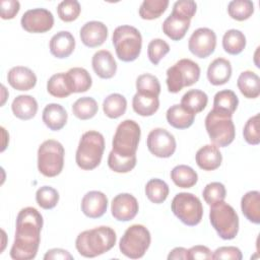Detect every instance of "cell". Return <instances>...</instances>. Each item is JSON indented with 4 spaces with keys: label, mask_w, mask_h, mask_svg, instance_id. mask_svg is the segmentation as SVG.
Here are the masks:
<instances>
[{
    "label": "cell",
    "mask_w": 260,
    "mask_h": 260,
    "mask_svg": "<svg viewBox=\"0 0 260 260\" xmlns=\"http://www.w3.org/2000/svg\"><path fill=\"white\" fill-rule=\"evenodd\" d=\"M134 112L142 117L152 116L159 108L158 96L136 92L132 100Z\"/></svg>",
    "instance_id": "4dcf8cb0"
},
{
    "label": "cell",
    "mask_w": 260,
    "mask_h": 260,
    "mask_svg": "<svg viewBox=\"0 0 260 260\" xmlns=\"http://www.w3.org/2000/svg\"><path fill=\"white\" fill-rule=\"evenodd\" d=\"M209 220L217 235L223 240H233L239 232V216L236 210L224 201L211 205Z\"/></svg>",
    "instance_id": "8992f818"
},
{
    "label": "cell",
    "mask_w": 260,
    "mask_h": 260,
    "mask_svg": "<svg viewBox=\"0 0 260 260\" xmlns=\"http://www.w3.org/2000/svg\"><path fill=\"white\" fill-rule=\"evenodd\" d=\"M36 201L43 209H52L59 202V193L51 186H43L36 192Z\"/></svg>",
    "instance_id": "b9f144b4"
},
{
    "label": "cell",
    "mask_w": 260,
    "mask_h": 260,
    "mask_svg": "<svg viewBox=\"0 0 260 260\" xmlns=\"http://www.w3.org/2000/svg\"><path fill=\"white\" fill-rule=\"evenodd\" d=\"M139 205L137 199L129 193L116 195L111 203V212L115 219L119 221H129L138 213Z\"/></svg>",
    "instance_id": "9a60e30c"
},
{
    "label": "cell",
    "mask_w": 260,
    "mask_h": 260,
    "mask_svg": "<svg viewBox=\"0 0 260 260\" xmlns=\"http://www.w3.org/2000/svg\"><path fill=\"white\" fill-rule=\"evenodd\" d=\"M51 54L58 58L64 59L69 57L75 48V40L71 32L67 30H61L55 34L49 44Z\"/></svg>",
    "instance_id": "ffe728a7"
},
{
    "label": "cell",
    "mask_w": 260,
    "mask_h": 260,
    "mask_svg": "<svg viewBox=\"0 0 260 260\" xmlns=\"http://www.w3.org/2000/svg\"><path fill=\"white\" fill-rule=\"evenodd\" d=\"M91 65L94 73L103 79H110L117 72V63L112 53L108 50L95 52L91 59Z\"/></svg>",
    "instance_id": "d6986e66"
},
{
    "label": "cell",
    "mask_w": 260,
    "mask_h": 260,
    "mask_svg": "<svg viewBox=\"0 0 260 260\" xmlns=\"http://www.w3.org/2000/svg\"><path fill=\"white\" fill-rule=\"evenodd\" d=\"M239 99L237 94L231 89H223L217 91L213 99V111L233 117L237 110Z\"/></svg>",
    "instance_id": "f1b7e54d"
},
{
    "label": "cell",
    "mask_w": 260,
    "mask_h": 260,
    "mask_svg": "<svg viewBox=\"0 0 260 260\" xmlns=\"http://www.w3.org/2000/svg\"><path fill=\"white\" fill-rule=\"evenodd\" d=\"M168 184L160 179H151L145 185V195L149 201L160 204L166 201L169 195Z\"/></svg>",
    "instance_id": "8d00e7d4"
},
{
    "label": "cell",
    "mask_w": 260,
    "mask_h": 260,
    "mask_svg": "<svg viewBox=\"0 0 260 260\" xmlns=\"http://www.w3.org/2000/svg\"><path fill=\"white\" fill-rule=\"evenodd\" d=\"M238 88L247 99H256L260 94V78L250 70L243 71L237 80Z\"/></svg>",
    "instance_id": "f546056e"
},
{
    "label": "cell",
    "mask_w": 260,
    "mask_h": 260,
    "mask_svg": "<svg viewBox=\"0 0 260 260\" xmlns=\"http://www.w3.org/2000/svg\"><path fill=\"white\" fill-rule=\"evenodd\" d=\"M146 145L151 154L156 157L167 158L176 150V139L172 133L164 128L152 129L147 136Z\"/></svg>",
    "instance_id": "7c38bea8"
},
{
    "label": "cell",
    "mask_w": 260,
    "mask_h": 260,
    "mask_svg": "<svg viewBox=\"0 0 260 260\" xmlns=\"http://www.w3.org/2000/svg\"><path fill=\"white\" fill-rule=\"evenodd\" d=\"M44 259L45 260H56V259L72 260L73 256L67 250H64L61 248H54L47 251V253L44 256Z\"/></svg>",
    "instance_id": "f5cc1de1"
},
{
    "label": "cell",
    "mask_w": 260,
    "mask_h": 260,
    "mask_svg": "<svg viewBox=\"0 0 260 260\" xmlns=\"http://www.w3.org/2000/svg\"><path fill=\"white\" fill-rule=\"evenodd\" d=\"M166 118L172 127L176 129H187L193 124L195 114L185 109L181 104H176L168 109Z\"/></svg>",
    "instance_id": "4316f807"
},
{
    "label": "cell",
    "mask_w": 260,
    "mask_h": 260,
    "mask_svg": "<svg viewBox=\"0 0 260 260\" xmlns=\"http://www.w3.org/2000/svg\"><path fill=\"white\" fill-rule=\"evenodd\" d=\"M81 7L76 0H65L58 4L57 13L61 20L65 22H71L79 16Z\"/></svg>",
    "instance_id": "f6af8a7d"
},
{
    "label": "cell",
    "mask_w": 260,
    "mask_h": 260,
    "mask_svg": "<svg viewBox=\"0 0 260 260\" xmlns=\"http://www.w3.org/2000/svg\"><path fill=\"white\" fill-rule=\"evenodd\" d=\"M212 259V252L206 246L196 245L188 250V260Z\"/></svg>",
    "instance_id": "816d5d0a"
},
{
    "label": "cell",
    "mask_w": 260,
    "mask_h": 260,
    "mask_svg": "<svg viewBox=\"0 0 260 260\" xmlns=\"http://www.w3.org/2000/svg\"><path fill=\"white\" fill-rule=\"evenodd\" d=\"M65 150L63 145L54 139L44 141L38 149V170L48 178L58 176L64 167Z\"/></svg>",
    "instance_id": "52a82bcc"
},
{
    "label": "cell",
    "mask_w": 260,
    "mask_h": 260,
    "mask_svg": "<svg viewBox=\"0 0 260 260\" xmlns=\"http://www.w3.org/2000/svg\"><path fill=\"white\" fill-rule=\"evenodd\" d=\"M99 111L98 103L90 96L79 98L72 105V113L79 120H88L95 116Z\"/></svg>",
    "instance_id": "d590c367"
},
{
    "label": "cell",
    "mask_w": 260,
    "mask_h": 260,
    "mask_svg": "<svg viewBox=\"0 0 260 260\" xmlns=\"http://www.w3.org/2000/svg\"><path fill=\"white\" fill-rule=\"evenodd\" d=\"M66 82L71 93L87 91L92 84V79L88 71L82 67L70 68L66 73Z\"/></svg>",
    "instance_id": "7402d4cb"
},
{
    "label": "cell",
    "mask_w": 260,
    "mask_h": 260,
    "mask_svg": "<svg viewBox=\"0 0 260 260\" xmlns=\"http://www.w3.org/2000/svg\"><path fill=\"white\" fill-rule=\"evenodd\" d=\"M195 160L201 170L214 171L221 165L222 155L216 145L206 144L197 150Z\"/></svg>",
    "instance_id": "44dd1931"
},
{
    "label": "cell",
    "mask_w": 260,
    "mask_h": 260,
    "mask_svg": "<svg viewBox=\"0 0 260 260\" xmlns=\"http://www.w3.org/2000/svg\"><path fill=\"white\" fill-rule=\"evenodd\" d=\"M150 233L144 225L132 224L122 236L119 243V249L126 257L139 259L144 256L150 246Z\"/></svg>",
    "instance_id": "30bf717a"
},
{
    "label": "cell",
    "mask_w": 260,
    "mask_h": 260,
    "mask_svg": "<svg viewBox=\"0 0 260 260\" xmlns=\"http://www.w3.org/2000/svg\"><path fill=\"white\" fill-rule=\"evenodd\" d=\"M207 103V94L200 89H190L181 99V105L195 115L202 112L206 108Z\"/></svg>",
    "instance_id": "d6a6232c"
},
{
    "label": "cell",
    "mask_w": 260,
    "mask_h": 260,
    "mask_svg": "<svg viewBox=\"0 0 260 260\" xmlns=\"http://www.w3.org/2000/svg\"><path fill=\"white\" fill-rule=\"evenodd\" d=\"M112 42L117 57L123 62L136 60L141 52L142 37L132 25H120L114 29Z\"/></svg>",
    "instance_id": "277c9868"
},
{
    "label": "cell",
    "mask_w": 260,
    "mask_h": 260,
    "mask_svg": "<svg viewBox=\"0 0 260 260\" xmlns=\"http://www.w3.org/2000/svg\"><path fill=\"white\" fill-rule=\"evenodd\" d=\"M140 126L134 120H124L121 122L114 134L112 141V151L121 157H131L136 155L140 140Z\"/></svg>",
    "instance_id": "5b68a950"
},
{
    "label": "cell",
    "mask_w": 260,
    "mask_h": 260,
    "mask_svg": "<svg viewBox=\"0 0 260 260\" xmlns=\"http://www.w3.org/2000/svg\"><path fill=\"white\" fill-rule=\"evenodd\" d=\"M242 258H243V255H242L241 250L237 247H234V246L219 247L212 254V259L241 260Z\"/></svg>",
    "instance_id": "681fc988"
},
{
    "label": "cell",
    "mask_w": 260,
    "mask_h": 260,
    "mask_svg": "<svg viewBox=\"0 0 260 260\" xmlns=\"http://www.w3.org/2000/svg\"><path fill=\"white\" fill-rule=\"evenodd\" d=\"M216 46V35L208 27H199L194 30L189 39V51L198 58L210 56Z\"/></svg>",
    "instance_id": "5bb4252c"
},
{
    "label": "cell",
    "mask_w": 260,
    "mask_h": 260,
    "mask_svg": "<svg viewBox=\"0 0 260 260\" xmlns=\"http://www.w3.org/2000/svg\"><path fill=\"white\" fill-rule=\"evenodd\" d=\"M229 15L238 21H243L254 13V4L250 0H234L228 5Z\"/></svg>",
    "instance_id": "f35d334b"
},
{
    "label": "cell",
    "mask_w": 260,
    "mask_h": 260,
    "mask_svg": "<svg viewBox=\"0 0 260 260\" xmlns=\"http://www.w3.org/2000/svg\"><path fill=\"white\" fill-rule=\"evenodd\" d=\"M241 209L244 216L255 224L260 223V193L249 191L241 199Z\"/></svg>",
    "instance_id": "83f0119b"
},
{
    "label": "cell",
    "mask_w": 260,
    "mask_h": 260,
    "mask_svg": "<svg viewBox=\"0 0 260 260\" xmlns=\"http://www.w3.org/2000/svg\"><path fill=\"white\" fill-rule=\"evenodd\" d=\"M169 52V44L161 39H153L147 46V56L153 65H157Z\"/></svg>",
    "instance_id": "bcb514c9"
},
{
    "label": "cell",
    "mask_w": 260,
    "mask_h": 260,
    "mask_svg": "<svg viewBox=\"0 0 260 260\" xmlns=\"http://www.w3.org/2000/svg\"><path fill=\"white\" fill-rule=\"evenodd\" d=\"M67 118L66 110L59 104H48L43 110V122L52 131L61 130L66 125Z\"/></svg>",
    "instance_id": "603a6c76"
},
{
    "label": "cell",
    "mask_w": 260,
    "mask_h": 260,
    "mask_svg": "<svg viewBox=\"0 0 260 260\" xmlns=\"http://www.w3.org/2000/svg\"><path fill=\"white\" fill-rule=\"evenodd\" d=\"M173 213L186 225H197L203 216V206L200 199L192 193H178L172 200Z\"/></svg>",
    "instance_id": "8fae6325"
},
{
    "label": "cell",
    "mask_w": 260,
    "mask_h": 260,
    "mask_svg": "<svg viewBox=\"0 0 260 260\" xmlns=\"http://www.w3.org/2000/svg\"><path fill=\"white\" fill-rule=\"evenodd\" d=\"M190 19L171 13L162 22V31L173 41L182 40L190 27Z\"/></svg>",
    "instance_id": "cb8c5ba5"
},
{
    "label": "cell",
    "mask_w": 260,
    "mask_h": 260,
    "mask_svg": "<svg viewBox=\"0 0 260 260\" xmlns=\"http://www.w3.org/2000/svg\"><path fill=\"white\" fill-rule=\"evenodd\" d=\"M82 44L88 48L102 46L108 38V27L102 21H88L82 25L79 31Z\"/></svg>",
    "instance_id": "2e32d148"
},
{
    "label": "cell",
    "mask_w": 260,
    "mask_h": 260,
    "mask_svg": "<svg viewBox=\"0 0 260 260\" xmlns=\"http://www.w3.org/2000/svg\"><path fill=\"white\" fill-rule=\"evenodd\" d=\"M44 219L35 207L22 208L16 217V230L10 257L14 260H31L37 256Z\"/></svg>",
    "instance_id": "6da1fadb"
},
{
    "label": "cell",
    "mask_w": 260,
    "mask_h": 260,
    "mask_svg": "<svg viewBox=\"0 0 260 260\" xmlns=\"http://www.w3.org/2000/svg\"><path fill=\"white\" fill-rule=\"evenodd\" d=\"M108 207V198L101 191H89L81 200V211L89 218L103 216Z\"/></svg>",
    "instance_id": "e0dca14e"
},
{
    "label": "cell",
    "mask_w": 260,
    "mask_h": 260,
    "mask_svg": "<svg viewBox=\"0 0 260 260\" xmlns=\"http://www.w3.org/2000/svg\"><path fill=\"white\" fill-rule=\"evenodd\" d=\"M47 90L52 96L58 99L69 96L71 94V91L68 88L65 73L60 72L52 75L47 82Z\"/></svg>",
    "instance_id": "ab89813d"
},
{
    "label": "cell",
    "mask_w": 260,
    "mask_h": 260,
    "mask_svg": "<svg viewBox=\"0 0 260 260\" xmlns=\"http://www.w3.org/2000/svg\"><path fill=\"white\" fill-rule=\"evenodd\" d=\"M200 77L199 65L191 59L184 58L167 70V86L172 93L179 92L183 87L195 84Z\"/></svg>",
    "instance_id": "ba28073f"
},
{
    "label": "cell",
    "mask_w": 260,
    "mask_h": 260,
    "mask_svg": "<svg viewBox=\"0 0 260 260\" xmlns=\"http://www.w3.org/2000/svg\"><path fill=\"white\" fill-rule=\"evenodd\" d=\"M7 81L16 90H29L37 84V76L34 71L24 66L12 67L7 73Z\"/></svg>",
    "instance_id": "ac0fdd59"
},
{
    "label": "cell",
    "mask_w": 260,
    "mask_h": 260,
    "mask_svg": "<svg viewBox=\"0 0 260 260\" xmlns=\"http://www.w3.org/2000/svg\"><path fill=\"white\" fill-rule=\"evenodd\" d=\"M21 27L27 32L43 34L54 25V16L46 8H34L25 11L20 19Z\"/></svg>",
    "instance_id": "4fadbf2b"
},
{
    "label": "cell",
    "mask_w": 260,
    "mask_h": 260,
    "mask_svg": "<svg viewBox=\"0 0 260 260\" xmlns=\"http://www.w3.org/2000/svg\"><path fill=\"white\" fill-rule=\"evenodd\" d=\"M105 150V138L102 133L89 130L82 134L75 154L77 166L85 171L95 169L102 161Z\"/></svg>",
    "instance_id": "3957f363"
},
{
    "label": "cell",
    "mask_w": 260,
    "mask_h": 260,
    "mask_svg": "<svg viewBox=\"0 0 260 260\" xmlns=\"http://www.w3.org/2000/svg\"><path fill=\"white\" fill-rule=\"evenodd\" d=\"M232 76L231 62L224 58L214 59L207 68V78L212 85H222Z\"/></svg>",
    "instance_id": "d4e9b609"
},
{
    "label": "cell",
    "mask_w": 260,
    "mask_h": 260,
    "mask_svg": "<svg viewBox=\"0 0 260 260\" xmlns=\"http://www.w3.org/2000/svg\"><path fill=\"white\" fill-rule=\"evenodd\" d=\"M20 9V3L17 0H2L0 2L1 18L12 19Z\"/></svg>",
    "instance_id": "f907efd6"
},
{
    "label": "cell",
    "mask_w": 260,
    "mask_h": 260,
    "mask_svg": "<svg viewBox=\"0 0 260 260\" xmlns=\"http://www.w3.org/2000/svg\"><path fill=\"white\" fill-rule=\"evenodd\" d=\"M225 187L222 183L219 182H211L207 184L202 192L203 199L210 206L220 201H223L225 199Z\"/></svg>",
    "instance_id": "ee69618b"
},
{
    "label": "cell",
    "mask_w": 260,
    "mask_h": 260,
    "mask_svg": "<svg viewBox=\"0 0 260 260\" xmlns=\"http://www.w3.org/2000/svg\"><path fill=\"white\" fill-rule=\"evenodd\" d=\"M169 260H187L188 259V250L183 247H177L174 248L168 255Z\"/></svg>",
    "instance_id": "db71d44e"
},
{
    "label": "cell",
    "mask_w": 260,
    "mask_h": 260,
    "mask_svg": "<svg viewBox=\"0 0 260 260\" xmlns=\"http://www.w3.org/2000/svg\"><path fill=\"white\" fill-rule=\"evenodd\" d=\"M246 47V37L239 29H229L222 37V48L230 55H239Z\"/></svg>",
    "instance_id": "e575fe53"
},
{
    "label": "cell",
    "mask_w": 260,
    "mask_h": 260,
    "mask_svg": "<svg viewBox=\"0 0 260 260\" xmlns=\"http://www.w3.org/2000/svg\"><path fill=\"white\" fill-rule=\"evenodd\" d=\"M108 166L116 173H129L136 166V155L131 157H121L111 150L108 156Z\"/></svg>",
    "instance_id": "7bdbcfd3"
},
{
    "label": "cell",
    "mask_w": 260,
    "mask_h": 260,
    "mask_svg": "<svg viewBox=\"0 0 260 260\" xmlns=\"http://www.w3.org/2000/svg\"><path fill=\"white\" fill-rule=\"evenodd\" d=\"M243 136L247 143L257 145L260 142L259 134V114H256L248 119L243 129Z\"/></svg>",
    "instance_id": "7dc6e473"
},
{
    "label": "cell",
    "mask_w": 260,
    "mask_h": 260,
    "mask_svg": "<svg viewBox=\"0 0 260 260\" xmlns=\"http://www.w3.org/2000/svg\"><path fill=\"white\" fill-rule=\"evenodd\" d=\"M13 115L20 120H30L38 112V103L36 99L28 94L17 95L11 105Z\"/></svg>",
    "instance_id": "484cf974"
},
{
    "label": "cell",
    "mask_w": 260,
    "mask_h": 260,
    "mask_svg": "<svg viewBox=\"0 0 260 260\" xmlns=\"http://www.w3.org/2000/svg\"><path fill=\"white\" fill-rule=\"evenodd\" d=\"M116 232L106 225L81 232L76 240L77 252L86 258H93L110 251L116 244Z\"/></svg>",
    "instance_id": "7a4b0ae2"
},
{
    "label": "cell",
    "mask_w": 260,
    "mask_h": 260,
    "mask_svg": "<svg viewBox=\"0 0 260 260\" xmlns=\"http://www.w3.org/2000/svg\"><path fill=\"white\" fill-rule=\"evenodd\" d=\"M171 179L180 188H191L197 183L198 175L191 167L179 165L171 171Z\"/></svg>",
    "instance_id": "1f68e13d"
},
{
    "label": "cell",
    "mask_w": 260,
    "mask_h": 260,
    "mask_svg": "<svg viewBox=\"0 0 260 260\" xmlns=\"http://www.w3.org/2000/svg\"><path fill=\"white\" fill-rule=\"evenodd\" d=\"M127 109L126 98L120 93H111L103 102V111L110 119L123 116Z\"/></svg>",
    "instance_id": "836d02e7"
},
{
    "label": "cell",
    "mask_w": 260,
    "mask_h": 260,
    "mask_svg": "<svg viewBox=\"0 0 260 260\" xmlns=\"http://www.w3.org/2000/svg\"><path fill=\"white\" fill-rule=\"evenodd\" d=\"M168 6V0H144L139 7V16L146 20L158 18L167 10Z\"/></svg>",
    "instance_id": "74e56055"
},
{
    "label": "cell",
    "mask_w": 260,
    "mask_h": 260,
    "mask_svg": "<svg viewBox=\"0 0 260 260\" xmlns=\"http://www.w3.org/2000/svg\"><path fill=\"white\" fill-rule=\"evenodd\" d=\"M136 89L138 93L158 96L160 93V83L156 76L149 73H144L137 77Z\"/></svg>",
    "instance_id": "60d3db41"
},
{
    "label": "cell",
    "mask_w": 260,
    "mask_h": 260,
    "mask_svg": "<svg viewBox=\"0 0 260 260\" xmlns=\"http://www.w3.org/2000/svg\"><path fill=\"white\" fill-rule=\"evenodd\" d=\"M196 9H197V4L195 1L180 0V1H177L174 3L172 12L191 20V18L196 13Z\"/></svg>",
    "instance_id": "c3c4849f"
},
{
    "label": "cell",
    "mask_w": 260,
    "mask_h": 260,
    "mask_svg": "<svg viewBox=\"0 0 260 260\" xmlns=\"http://www.w3.org/2000/svg\"><path fill=\"white\" fill-rule=\"evenodd\" d=\"M205 128L209 139L217 147L230 145L236 136V129L231 116L209 111L205 118Z\"/></svg>",
    "instance_id": "9c48e42d"
}]
</instances>
